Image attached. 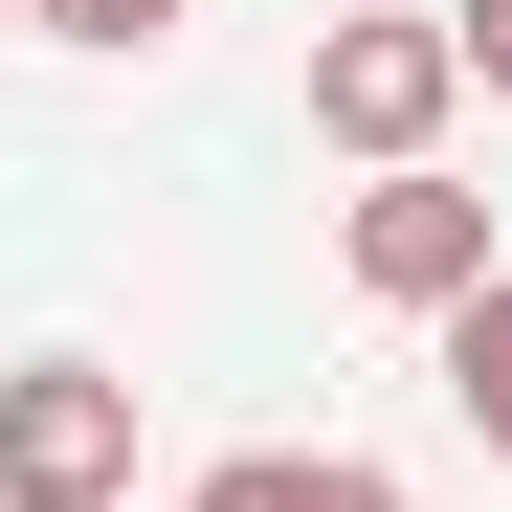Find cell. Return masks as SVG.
Here are the masks:
<instances>
[{
    "label": "cell",
    "mask_w": 512,
    "mask_h": 512,
    "mask_svg": "<svg viewBox=\"0 0 512 512\" xmlns=\"http://www.w3.org/2000/svg\"><path fill=\"white\" fill-rule=\"evenodd\" d=\"M446 112H468L446 0H401V23H334V45H312V134L357 156V179H423V156H446Z\"/></svg>",
    "instance_id": "6da1fadb"
},
{
    "label": "cell",
    "mask_w": 512,
    "mask_h": 512,
    "mask_svg": "<svg viewBox=\"0 0 512 512\" xmlns=\"http://www.w3.org/2000/svg\"><path fill=\"white\" fill-rule=\"evenodd\" d=\"M0 512H134V379L112 357H23L0 379Z\"/></svg>",
    "instance_id": "7a4b0ae2"
},
{
    "label": "cell",
    "mask_w": 512,
    "mask_h": 512,
    "mask_svg": "<svg viewBox=\"0 0 512 512\" xmlns=\"http://www.w3.org/2000/svg\"><path fill=\"white\" fill-rule=\"evenodd\" d=\"M334 268H357L379 312H468L490 290V201L446 179V156H423V179H357V201H334Z\"/></svg>",
    "instance_id": "3957f363"
},
{
    "label": "cell",
    "mask_w": 512,
    "mask_h": 512,
    "mask_svg": "<svg viewBox=\"0 0 512 512\" xmlns=\"http://www.w3.org/2000/svg\"><path fill=\"white\" fill-rule=\"evenodd\" d=\"M179 512H401V468H357V446H223Z\"/></svg>",
    "instance_id": "277c9868"
},
{
    "label": "cell",
    "mask_w": 512,
    "mask_h": 512,
    "mask_svg": "<svg viewBox=\"0 0 512 512\" xmlns=\"http://www.w3.org/2000/svg\"><path fill=\"white\" fill-rule=\"evenodd\" d=\"M423 334H446V423H468V446L512 468V268H490L468 312H423Z\"/></svg>",
    "instance_id": "5b68a950"
},
{
    "label": "cell",
    "mask_w": 512,
    "mask_h": 512,
    "mask_svg": "<svg viewBox=\"0 0 512 512\" xmlns=\"http://www.w3.org/2000/svg\"><path fill=\"white\" fill-rule=\"evenodd\" d=\"M446 67H468V90L512 112V0H446Z\"/></svg>",
    "instance_id": "8992f818"
},
{
    "label": "cell",
    "mask_w": 512,
    "mask_h": 512,
    "mask_svg": "<svg viewBox=\"0 0 512 512\" xmlns=\"http://www.w3.org/2000/svg\"><path fill=\"white\" fill-rule=\"evenodd\" d=\"M23 23H67V45H156L179 0H23Z\"/></svg>",
    "instance_id": "52a82bcc"
}]
</instances>
